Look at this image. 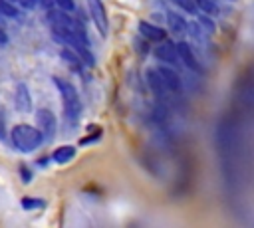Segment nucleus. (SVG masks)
Returning <instances> with one entry per match:
<instances>
[{
	"mask_svg": "<svg viewBox=\"0 0 254 228\" xmlns=\"http://www.w3.org/2000/svg\"><path fill=\"white\" fill-rule=\"evenodd\" d=\"M54 83L62 95V107H64V115L69 119V121H77L79 113H81V101H79V95L75 91V87L69 83V81H64L60 77H54Z\"/></svg>",
	"mask_w": 254,
	"mask_h": 228,
	"instance_id": "obj_1",
	"label": "nucleus"
},
{
	"mask_svg": "<svg viewBox=\"0 0 254 228\" xmlns=\"http://www.w3.org/2000/svg\"><path fill=\"white\" fill-rule=\"evenodd\" d=\"M12 143H14V147L18 151L32 153L34 149H38L44 143V139H42V133L36 127L22 123V125H16L12 129Z\"/></svg>",
	"mask_w": 254,
	"mask_h": 228,
	"instance_id": "obj_2",
	"label": "nucleus"
},
{
	"mask_svg": "<svg viewBox=\"0 0 254 228\" xmlns=\"http://www.w3.org/2000/svg\"><path fill=\"white\" fill-rule=\"evenodd\" d=\"M36 121H38V131L42 133V139L44 141H52L56 137V117L50 109H38L36 113Z\"/></svg>",
	"mask_w": 254,
	"mask_h": 228,
	"instance_id": "obj_3",
	"label": "nucleus"
},
{
	"mask_svg": "<svg viewBox=\"0 0 254 228\" xmlns=\"http://www.w3.org/2000/svg\"><path fill=\"white\" fill-rule=\"evenodd\" d=\"M87 2V8H89V14H91V20L95 24V28L99 30L101 36H107V28H109V22H107V12H105V6L101 0H85Z\"/></svg>",
	"mask_w": 254,
	"mask_h": 228,
	"instance_id": "obj_4",
	"label": "nucleus"
},
{
	"mask_svg": "<svg viewBox=\"0 0 254 228\" xmlns=\"http://www.w3.org/2000/svg\"><path fill=\"white\" fill-rule=\"evenodd\" d=\"M145 81H147L149 89H151L161 101H169V99L173 97V93L167 89V85L163 83V79H161V75L157 73V69H147V73H145Z\"/></svg>",
	"mask_w": 254,
	"mask_h": 228,
	"instance_id": "obj_5",
	"label": "nucleus"
},
{
	"mask_svg": "<svg viewBox=\"0 0 254 228\" xmlns=\"http://www.w3.org/2000/svg\"><path fill=\"white\" fill-rule=\"evenodd\" d=\"M175 46H177V56H179V59H181L190 71H194V73H202V65L198 63V59H196L192 48H190L187 42H179V44H175Z\"/></svg>",
	"mask_w": 254,
	"mask_h": 228,
	"instance_id": "obj_6",
	"label": "nucleus"
},
{
	"mask_svg": "<svg viewBox=\"0 0 254 228\" xmlns=\"http://www.w3.org/2000/svg\"><path fill=\"white\" fill-rule=\"evenodd\" d=\"M157 73L161 75L163 83L167 85V89H169L173 95H181V91H183V81H181V77H179V73H177L175 69H171V67H167V65H161V67L157 69Z\"/></svg>",
	"mask_w": 254,
	"mask_h": 228,
	"instance_id": "obj_7",
	"label": "nucleus"
},
{
	"mask_svg": "<svg viewBox=\"0 0 254 228\" xmlns=\"http://www.w3.org/2000/svg\"><path fill=\"white\" fill-rule=\"evenodd\" d=\"M155 56L161 59V61H165V63H171V65H177V61H179V56H177V46H175V42H171V40H161V44L157 46V50H155Z\"/></svg>",
	"mask_w": 254,
	"mask_h": 228,
	"instance_id": "obj_8",
	"label": "nucleus"
},
{
	"mask_svg": "<svg viewBox=\"0 0 254 228\" xmlns=\"http://www.w3.org/2000/svg\"><path fill=\"white\" fill-rule=\"evenodd\" d=\"M137 30H139V34H141L145 40H149V42H161V40L167 38V32H165L161 26H155V24L145 22V20H141V22L137 24Z\"/></svg>",
	"mask_w": 254,
	"mask_h": 228,
	"instance_id": "obj_9",
	"label": "nucleus"
},
{
	"mask_svg": "<svg viewBox=\"0 0 254 228\" xmlns=\"http://www.w3.org/2000/svg\"><path fill=\"white\" fill-rule=\"evenodd\" d=\"M14 101H16V109L22 111V113H28L32 109V95H30V91H28V87L24 83H18Z\"/></svg>",
	"mask_w": 254,
	"mask_h": 228,
	"instance_id": "obj_10",
	"label": "nucleus"
},
{
	"mask_svg": "<svg viewBox=\"0 0 254 228\" xmlns=\"http://www.w3.org/2000/svg\"><path fill=\"white\" fill-rule=\"evenodd\" d=\"M167 22H169V26H171V30H173L175 34H183V32H187V20H185L179 12L169 10V12H167Z\"/></svg>",
	"mask_w": 254,
	"mask_h": 228,
	"instance_id": "obj_11",
	"label": "nucleus"
},
{
	"mask_svg": "<svg viewBox=\"0 0 254 228\" xmlns=\"http://www.w3.org/2000/svg\"><path fill=\"white\" fill-rule=\"evenodd\" d=\"M73 157H75V147H73V145H64V147L56 149L54 155H52V159H54L58 165H65V163H69Z\"/></svg>",
	"mask_w": 254,
	"mask_h": 228,
	"instance_id": "obj_12",
	"label": "nucleus"
},
{
	"mask_svg": "<svg viewBox=\"0 0 254 228\" xmlns=\"http://www.w3.org/2000/svg\"><path fill=\"white\" fill-rule=\"evenodd\" d=\"M0 16H6V18H20V10H18L16 6H12V2L0 0Z\"/></svg>",
	"mask_w": 254,
	"mask_h": 228,
	"instance_id": "obj_13",
	"label": "nucleus"
},
{
	"mask_svg": "<svg viewBox=\"0 0 254 228\" xmlns=\"http://www.w3.org/2000/svg\"><path fill=\"white\" fill-rule=\"evenodd\" d=\"M62 59H65V61L71 63V65H81V59H79V56L75 54L73 48H64V50H62Z\"/></svg>",
	"mask_w": 254,
	"mask_h": 228,
	"instance_id": "obj_14",
	"label": "nucleus"
},
{
	"mask_svg": "<svg viewBox=\"0 0 254 228\" xmlns=\"http://www.w3.org/2000/svg\"><path fill=\"white\" fill-rule=\"evenodd\" d=\"M196 22H198V26H200V28H202V30H204L208 36H210V34H214L216 26H214V22L210 20V16H206V14H200Z\"/></svg>",
	"mask_w": 254,
	"mask_h": 228,
	"instance_id": "obj_15",
	"label": "nucleus"
},
{
	"mask_svg": "<svg viewBox=\"0 0 254 228\" xmlns=\"http://www.w3.org/2000/svg\"><path fill=\"white\" fill-rule=\"evenodd\" d=\"M194 4H196V8H200V10L206 12V14H214V12H218L214 0H194Z\"/></svg>",
	"mask_w": 254,
	"mask_h": 228,
	"instance_id": "obj_16",
	"label": "nucleus"
},
{
	"mask_svg": "<svg viewBox=\"0 0 254 228\" xmlns=\"http://www.w3.org/2000/svg\"><path fill=\"white\" fill-rule=\"evenodd\" d=\"M22 208H26V210L44 208V200H40V198H32V196H26V198H22Z\"/></svg>",
	"mask_w": 254,
	"mask_h": 228,
	"instance_id": "obj_17",
	"label": "nucleus"
},
{
	"mask_svg": "<svg viewBox=\"0 0 254 228\" xmlns=\"http://www.w3.org/2000/svg\"><path fill=\"white\" fill-rule=\"evenodd\" d=\"M173 2H175V6L183 8V10H185V12H189V14H196V12H198V8H196L194 0H173Z\"/></svg>",
	"mask_w": 254,
	"mask_h": 228,
	"instance_id": "obj_18",
	"label": "nucleus"
},
{
	"mask_svg": "<svg viewBox=\"0 0 254 228\" xmlns=\"http://www.w3.org/2000/svg\"><path fill=\"white\" fill-rule=\"evenodd\" d=\"M54 6H58L64 12H73L75 10V2L73 0H54Z\"/></svg>",
	"mask_w": 254,
	"mask_h": 228,
	"instance_id": "obj_19",
	"label": "nucleus"
},
{
	"mask_svg": "<svg viewBox=\"0 0 254 228\" xmlns=\"http://www.w3.org/2000/svg\"><path fill=\"white\" fill-rule=\"evenodd\" d=\"M20 2V6L22 8H26V10H30V8H34V6H38V0H18Z\"/></svg>",
	"mask_w": 254,
	"mask_h": 228,
	"instance_id": "obj_20",
	"label": "nucleus"
},
{
	"mask_svg": "<svg viewBox=\"0 0 254 228\" xmlns=\"http://www.w3.org/2000/svg\"><path fill=\"white\" fill-rule=\"evenodd\" d=\"M20 172H22V178H24V182H30V180H32V172H30L26 167H20Z\"/></svg>",
	"mask_w": 254,
	"mask_h": 228,
	"instance_id": "obj_21",
	"label": "nucleus"
},
{
	"mask_svg": "<svg viewBox=\"0 0 254 228\" xmlns=\"http://www.w3.org/2000/svg\"><path fill=\"white\" fill-rule=\"evenodd\" d=\"M6 135V125H4V111L0 109V139H4Z\"/></svg>",
	"mask_w": 254,
	"mask_h": 228,
	"instance_id": "obj_22",
	"label": "nucleus"
},
{
	"mask_svg": "<svg viewBox=\"0 0 254 228\" xmlns=\"http://www.w3.org/2000/svg\"><path fill=\"white\" fill-rule=\"evenodd\" d=\"M38 6L50 10V8H54V0H38Z\"/></svg>",
	"mask_w": 254,
	"mask_h": 228,
	"instance_id": "obj_23",
	"label": "nucleus"
},
{
	"mask_svg": "<svg viewBox=\"0 0 254 228\" xmlns=\"http://www.w3.org/2000/svg\"><path fill=\"white\" fill-rule=\"evenodd\" d=\"M8 42V36H6V32L0 28V44H6Z\"/></svg>",
	"mask_w": 254,
	"mask_h": 228,
	"instance_id": "obj_24",
	"label": "nucleus"
},
{
	"mask_svg": "<svg viewBox=\"0 0 254 228\" xmlns=\"http://www.w3.org/2000/svg\"><path fill=\"white\" fill-rule=\"evenodd\" d=\"M8 2H16V0H8Z\"/></svg>",
	"mask_w": 254,
	"mask_h": 228,
	"instance_id": "obj_25",
	"label": "nucleus"
}]
</instances>
